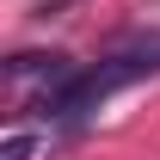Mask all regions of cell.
Here are the masks:
<instances>
[{"instance_id":"cell-1","label":"cell","mask_w":160,"mask_h":160,"mask_svg":"<svg viewBox=\"0 0 160 160\" xmlns=\"http://www.w3.org/2000/svg\"><path fill=\"white\" fill-rule=\"evenodd\" d=\"M74 74V62L62 56V49H19V56L6 62V92H12V117H19V105H37L43 92H56L62 80Z\"/></svg>"},{"instance_id":"cell-2","label":"cell","mask_w":160,"mask_h":160,"mask_svg":"<svg viewBox=\"0 0 160 160\" xmlns=\"http://www.w3.org/2000/svg\"><path fill=\"white\" fill-rule=\"evenodd\" d=\"M31 154H37V136H31V129H12V142H6L0 160H31Z\"/></svg>"}]
</instances>
